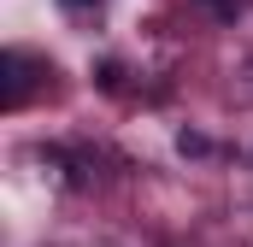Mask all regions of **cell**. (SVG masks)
Segmentation results:
<instances>
[{"instance_id":"obj_4","label":"cell","mask_w":253,"mask_h":247,"mask_svg":"<svg viewBox=\"0 0 253 247\" xmlns=\"http://www.w3.org/2000/svg\"><path fill=\"white\" fill-rule=\"evenodd\" d=\"M59 6H71V12H88V6H100V0H59Z\"/></svg>"},{"instance_id":"obj_3","label":"cell","mask_w":253,"mask_h":247,"mask_svg":"<svg viewBox=\"0 0 253 247\" xmlns=\"http://www.w3.org/2000/svg\"><path fill=\"white\" fill-rule=\"evenodd\" d=\"M212 12H218V18H236V12H242V0H212Z\"/></svg>"},{"instance_id":"obj_2","label":"cell","mask_w":253,"mask_h":247,"mask_svg":"<svg viewBox=\"0 0 253 247\" xmlns=\"http://www.w3.org/2000/svg\"><path fill=\"white\" fill-rule=\"evenodd\" d=\"M177 147H183V153H206V135H189V129H183V135H177Z\"/></svg>"},{"instance_id":"obj_1","label":"cell","mask_w":253,"mask_h":247,"mask_svg":"<svg viewBox=\"0 0 253 247\" xmlns=\"http://www.w3.org/2000/svg\"><path fill=\"white\" fill-rule=\"evenodd\" d=\"M0 71H6L0 100H6V106H24V100H30V88H36V77H30V71H42V65L30 59V53H18V47H12V53L0 59Z\"/></svg>"}]
</instances>
